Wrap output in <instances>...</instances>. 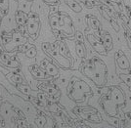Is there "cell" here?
I'll return each instance as SVG.
<instances>
[{
  "label": "cell",
  "mask_w": 131,
  "mask_h": 128,
  "mask_svg": "<svg viewBox=\"0 0 131 128\" xmlns=\"http://www.w3.org/2000/svg\"><path fill=\"white\" fill-rule=\"evenodd\" d=\"M49 111H53V112H57V111H58V107L56 106V105H50Z\"/></svg>",
  "instance_id": "32"
},
{
  "label": "cell",
  "mask_w": 131,
  "mask_h": 128,
  "mask_svg": "<svg viewBox=\"0 0 131 128\" xmlns=\"http://www.w3.org/2000/svg\"><path fill=\"white\" fill-rule=\"evenodd\" d=\"M110 22H111V24H112L113 28H115V31H116V32H118V31H119V27H118V25H117L116 22L115 21V19H113V18H112V19L110 20Z\"/></svg>",
  "instance_id": "27"
},
{
  "label": "cell",
  "mask_w": 131,
  "mask_h": 128,
  "mask_svg": "<svg viewBox=\"0 0 131 128\" xmlns=\"http://www.w3.org/2000/svg\"><path fill=\"white\" fill-rule=\"evenodd\" d=\"M108 122L110 124H112L113 126H115V127H119L120 125V121L118 120V118H116L115 117H111L108 118Z\"/></svg>",
  "instance_id": "24"
},
{
  "label": "cell",
  "mask_w": 131,
  "mask_h": 128,
  "mask_svg": "<svg viewBox=\"0 0 131 128\" xmlns=\"http://www.w3.org/2000/svg\"><path fill=\"white\" fill-rule=\"evenodd\" d=\"M46 117L44 115H41V117H38L36 119H35V124H37V126L39 127H43L44 125L46 124Z\"/></svg>",
  "instance_id": "23"
},
{
  "label": "cell",
  "mask_w": 131,
  "mask_h": 128,
  "mask_svg": "<svg viewBox=\"0 0 131 128\" xmlns=\"http://www.w3.org/2000/svg\"><path fill=\"white\" fill-rule=\"evenodd\" d=\"M44 90H45L46 94H48V96H55L56 94L59 93L57 87H55V86H47V87H45Z\"/></svg>",
  "instance_id": "19"
},
{
  "label": "cell",
  "mask_w": 131,
  "mask_h": 128,
  "mask_svg": "<svg viewBox=\"0 0 131 128\" xmlns=\"http://www.w3.org/2000/svg\"><path fill=\"white\" fill-rule=\"evenodd\" d=\"M66 4L71 8L72 11H74L75 13H79L81 12L82 8L79 3H77L75 0H65Z\"/></svg>",
  "instance_id": "14"
},
{
  "label": "cell",
  "mask_w": 131,
  "mask_h": 128,
  "mask_svg": "<svg viewBox=\"0 0 131 128\" xmlns=\"http://www.w3.org/2000/svg\"><path fill=\"white\" fill-rule=\"evenodd\" d=\"M120 79L126 83V85H128L131 88V75H128V74H119Z\"/></svg>",
  "instance_id": "22"
},
{
  "label": "cell",
  "mask_w": 131,
  "mask_h": 128,
  "mask_svg": "<svg viewBox=\"0 0 131 128\" xmlns=\"http://www.w3.org/2000/svg\"><path fill=\"white\" fill-rule=\"evenodd\" d=\"M128 18H129V22H128V24L131 26V12L129 13V15H128Z\"/></svg>",
  "instance_id": "36"
},
{
  "label": "cell",
  "mask_w": 131,
  "mask_h": 128,
  "mask_svg": "<svg viewBox=\"0 0 131 128\" xmlns=\"http://www.w3.org/2000/svg\"><path fill=\"white\" fill-rule=\"evenodd\" d=\"M9 7V0H0V9L6 11Z\"/></svg>",
  "instance_id": "25"
},
{
  "label": "cell",
  "mask_w": 131,
  "mask_h": 128,
  "mask_svg": "<svg viewBox=\"0 0 131 128\" xmlns=\"http://www.w3.org/2000/svg\"><path fill=\"white\" fill-rule=\"evenodd\" d=\"M27 13L22 11V10H19L16 12V22L19 26H24L27 24Z\"/></svg>",
  "instance_id": "12"
},
{
  "label": "cell",
  "mask_w": 131,
  "mask_h": 128,
  "mask_svg": "<svg viewBox=\"0 0 131 128\" xmlns=\"http://www.w3.org/2000/svg\"><path fill=\"white\" fill-rule=\"evenodd\" d=\"M31 100H32V102L36 105V106H38V107H43L44 106V104H43V101H41V100H39L38 98H31Z\"/></svg>",
  "instance_id": "30"
},
{
  "label": "cell",
  "mask_w": 131,
  "mask_h": 128,
  "mask_svg": "<svg viewBox=\"0 0 131 128\" xmlns=\"http://www.w3.org/2000/svg\"><path fill=\"white\" fill-rule=\"evenodd\" d=\"M27 1H31V0H27Z\"/></svg>",
  "instance_id": "39"
},
{
  "label": "cell",
  "mask_w": 131,
  "mask_h": 128,
  "mask_svg": "<svg viewBox=\"0 0 131 128\" xmlns=\"http://www.w3.org/2000/svg\"><path fill=\"white\" fill-rule=\"evenodd\" d=\"M17 123H18V126H19V127H24V126H26V122L23 121V120H18Z\"/></svg>",
  "instance_id": "33"
},
{
  "label": "cell",
  "mask_w": 131,
  "mask_h": 128,
  "mask_svg": "<svg viewBox=\"0 0 131 128\" xmlns=\"http://www.w3.org/2000/svg\"><path fill=\"white\" fill-rule=\"evenodd\" d=\"M86 22L88 24V26H89V28L93 29L94 31H100L101 30V28H100V22L99 21L96 19L95 17H93L91 15H88L86 16Z\"/></svg>",
  "instance_id": "10"
},
{
  "label": "cell",
  "mask_w": 131,
  "mask_h": 128,
  "mask_svg": "<svg viewBox=\"0 0 131 128\" xmlns=\"http://www.w3.org/2000/svg\"><path fill=\"white\" fill-rule=\"evenodd\" d=\"M68 93H69L70 98L72 99L73 101H75V102H83V101L85 100V97L87 96L81 89L77 88V87L73 86V85L72 86L69 85Z\"/></svg>",
  "instance_id": "5"
},
{
  "label": "cell",
  "mask_w": 131,
  "mask_h": 128,
  "mask_svg": "<svg viewBox=\"0 0 131 128\" xmlns=\"http://www.w3.org/2000/svg\"><path fill=\"white\" fill-rule=\"evenodd\" d=\"M18 85V89L20 90L22 93H24V94L26 95H30L31 94V89L27 86V85H26V84H17Z\"/></svg>",
  "instance_id": "18"
},
{
  "label": "cell",
  "mask_w": 131,
  "mask_h": 128,
  "mask_svg": "<svg viewBox=\"0 0 131 128\" xmlns=\"http://www.w3.org/2000/svg\"><path fill=\"white\" fill-rule=\"evenodd\" d=\"M71 86H72V85H71ZM73 86H75V87H77V88L81 89L86 95H91V94H92V90H91V88H90V87H89V85H88L87 83H85L83 80L77 79V81L74 82Z\"/></svg>",
  "instance_id": "11"
},
{
  "label": "cell",
  "mask_w": 131,
  "mask_h": 128,
  "mask_svg": "<svg viewBox=\"0 0 131 128\" xmlns=\"http://www.w3.org/2000/svg\"><path fill=\"white\" fill-rule=\"evenodd\" d=\"M102 38V42L104 44L105 48L107 49V51H110L113 49V38H112V35L108 32L106 33L101 37Z\"/></svg>",
  "instance_id": "13"
},
{
  "label": "cell",
  "mask_w": 131,
  "mask_h": 128,
  "mask_svg": "<svg viewBox=\"0 0 131 128\" xmlns=\"http://www.w3.org/2000/svg\"><path fill=\"white\" fill-rule=\"evenodd\" d=\"M93 62H94V72L92 75L89 78H91L93 82L97 86H104L107 80V67L102 60H100L97 57H93Z\"/></svg>",
  "instance_id": "1"
},
{
  "label": "cell",
  "mask_w": 131,
  "mask_h": 128,
  "mask_svg": "<svg viewBox=\"0 0 131 128\" xmlns=\"http://www.w3.org/2000/svg\"><path fill=\"white\" fill-rule=\"evenodd\" d=\"M107 95L115 106H120V105H123L125 103L124 95L121 92V90L118 88L113 87L109 93H107Z\"/></svg>",
  "instance_id": "4"
},
{
  "label": "cell",
  "mask_w": 131,
  "mask_h": 128,
  "mask_svg": "<svg viewBox=\"0 0 131 128\" xmlns=\"http://www.w3.org/2000/svg\"><path fill=\"white\" fill-rule=\"evenodd\" d=\"M123 2H124V4L126 5V7L131 8V0H123Z\"/></svg>",
  "instance_id": "34"
},
{
  "label": "cell",
  "mask_w": 131,
  "mask_h": 128,
  "mask_svg": "<svg viewBox=\"0 0 131 128\" xmlns=\"http://www.w3.org/2000/svg\"><path fill=\"white\" fill-rule=\"evenodd\" d=\"M75 51H77V54L79 58H84L86 56V49H85V46L83 44V42L77 41V44H75Z\"/></svg>",
  "instance_id": "15"
},
{
  "label": "cell",
  "mask_w": 131,
  "mask_h": 128,
  "mask_svg": "<svg viewBox=\"0 0 131 128\" xmlns=\"http://www.w3.org/2000/svg\"><path fill=\"white\" fill-rule=\"evenodd\" d=\"M29 71L33 76L37 79H46L48 77V74L43 71V68H41L38 65H32L29 67Z\"/></svg>",
  "instance_id": "9"
},
{
  "label": "cell",
  "mask_w": 131,
  "mask_h": 128,
  "mask_svg": "<svg viewBox=\"0 0 131 128\" xmlns=\"http://www.w3.org/2000/svg\"><path fill=\"white\" fill-rule=\"evenodd\" d=\"M7 78L11 81L13 84H20V83H23V78L21 77V75L20 74H18L16 73H9L8 75H7Z\"/></svg>",
  "instance_id": "16"
},
{
  "label": "cell",
  "mask_w": 131,
  "mask_h": 128,
  "mask_svg": "<svg viewBox=\"0 0 131 128\" xmlns=\"http://www.w3.org/2000/svg\"><path fill=\"white\" fill-rule=\"evenodd\" d=\"M48 54H49L51 57H53L54 59H56L61 66L63 67H65V68H70V67H71V65H72V64H71V62L68 60V58H66L64 56L60 55V54L58 53V50H52V49H51Z\"/></svg>",
  "instance_id": "8"
},
{
  "label": "cell",
  "mask_w": 131,
  "mask_h": 128,
  "mask_svg": "<svg viewBox=\"0 0 131 128\" xmlns=\"http://www.w3.org/2000/svg\"><path fill=\"white\" fill-rule=\"evenodd\" d=\"M29 7H30V3H27L25 0H20V8L21 10L24 12H29Z\"/></svg>",
  "instance_id": "20"
},
{
  "label": "cell",
  "mask_w": 131,
  "mask_h": 128,
  "mask_svg": "<svg viewBox=\"0 0 131 128\" xmlns=\"http://www.w3.org/2000/svg\"><path fill=\"white\" fill-rule=\"evenodd\" d=\"M26 56L27 58H35V56H36V48L34 46H31L28 50L26 51Z\"/></svg>",
  "instance_id": "21"
},
{
  "label": "cell",
  "mask_w": 131,
  "mask_h": 128,
  "mask_svg": "<svg viewBox=\"0 0 131 128\" xmlns=\"http://www.w3.org/2000/svg\"><path fill=\"white\" fill-rule=\"evenodd\" d=\"M40 67L43 68L45 71V73H47L49 76H58V74H59L57 67L55 66L54 64H52L51 62L48 61V60H43L41 62Z\"/></svg>",
  "instance_id": "7"
},
{
  "label": "cell",
  "mask_w": 131,
  "mask_h": 128,
  "mask_svg": "<svg viewBox=\"0 0 131 128\" xmlns=\"http://www.w3.org/2000/svg\"><path fill=\"white\" fill-rule=\"evenodd\" d=\"M46 3H48L50 5H58L59 3H60V1L59 0H44Z\"/></svg>",
  "instance_id": "31"
},
{
  "label": "cell",
  "mask_w": 131,
  "mask_h": 128,
  "mask_svg": "<svg viewBox=\"0 0 131 128\" xmlns=\"http://www.w3.org/2000/svg\"><path fill=\"white\" fill-rule=\"evenodd\" d=\"M27 30L29 33V35L33 39L37 38V35L39 32V27H40V22H39V17L37 14H31L29 15V17L27 18Z\"/></svg>",
  "instance_id": "2"
},
{
  "label": "cell",
  "mask_w": 131,
  "mask_h": 128,
  "mask_svg": "<svg viewBox=\"0 0 131 128\" xmlns=\"http://www.w3.org/2000/svg\"><path fill=\"white\" fill-rule=\"evenodd\" d=\"M115 60H116V65L120 69H129L130 68V64L122 51H117L115 53Z\"/></svg>",
  "instance_id": "6"
},
{
  "label": "cell",
  "mask_w": 131,
  "mask_h": 128,
  "mask_svg": "<svg viewBox=\"0 0 131 128\" xmlns=\"http://www.w3.org/2000/svg\"><path fill=\"white\" fill-rule=\"evenodd\" d=\"M75 37H77V41H80V42H83V40H84V36H83L82 32H80L79 30H77L75 32Z\"/></svg>",
  "instance_id": "28"
},
{
  "label": "cell",
  "mask_w": 131,
  "mask_h": 128,
  "mask_svg": "<svg viewBox=\"0 0 131 128\" xmlns=\"http://www.w3.org/2000/svg\"><path fill=\"white\" fill-rule=\"evenodd\" d=\"M1 69H2V68H1V67H0V71H1Z\"/></svg>",
  "instance_id": "38"
},
{
  "label": "cell",
  "mask_w": 131,
  "mask_h": 128,
  "mask_svg": "<svg viewBox=\"0 0 131 128\" xmlns=\"http://www.w3.org/2000/svg\"><path fill=\"white\" fill-rule=\"evenodd\" d=\"M125 117L128 118V119H130L131 118V112H128V113H126L125 114Z\"/></svg>",
  "instance_id": "35"
},
{
  "label": "cell",
  "mask_w": 131,
  "mask_h": 128,
  "mask_svg": "<svg viewBox=\"0 0 131 128\" xmlns=\"http://www.w3.org/2000/svg\"><path fill=\"white\" fill-rule=\"evenodd\" d=\"M37 98H38L39 100H41V101H43V102H45V101L47 100L46 93H45V92H43V91H40L38 94H37Z\"/></svg>",
  "instance_id": "26"
},
{
  "label": "cell",
  "mask_w": 131,
  "mask_h": 128,
  "mask_svg": "<svg viewBox=\"0 0 131 128\" xmlns=\"http://www.w3.org/2000/svg\"><path fill=\"white\" fill-rule=\"evenodd\" d=\"M99 9H100V12H101V14H102V15H103V16H104V18H105V19H107V20H108V21H110V20H111V19H112V17H110L109 15H108V14H107V12L105 11L104 9H102V6H99Z\"/></svg>",
  "instance_id": "29"
},
{
  "label": "cell",
  "mask_w": 131,
  "mask_h": 128,
  "mask_svg": "<svg viewBox=\"0 0 131 128\" xmlns=\"http://www.w3.org/2000/svg\"><path fill=\"white\" fill-rule=\"evenodd\" d=\"M129 120V122H128V125H127V127H131V118L130 119H128Z\"/></svg>",
  "instance_id": "37"
},
{
  "label": "cell",
  "mask_w": 131,
  "mask_h": 128,
  "mask_svg": "<svg viewBox=\"0 0 131 128\" xmlns=\"http://www.w3.org/2000/svg\"><path fill=\"white\" fill-rule=\"evenodd\" d=\"M58 53L60 55L64 56V57H68L69 56V51H68V47L66 45L65 42H60L59 46H58Z\"/></svg>",
  "instance_id": "17"
},
{
  "label": "cell",
  "mask_w": 131,
  "mask_h": 128,
  "mask_svg": "<svg viewBox=\"0 0 131 128\" xmlns=\"http://www.w3.org/2000/svg\"><path fill=\"white\" fill-rule=\"evenodd\" d=\"M86 38H87V40L89 41V43L92 45V47L95 49V51H96L97 53L101 54V55H107L108 51L105 48L101 37H96V36L93 35V34H87Z\"/></svg>",
  "instance_id": "3"
}]
</instances>
